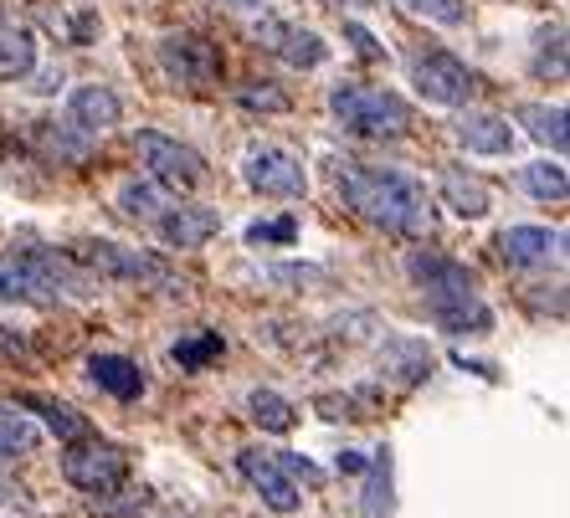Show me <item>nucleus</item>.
Listing matches in <instances>:
<instances>
[{
    "label": "nucleus",
    "mask_w": 570,
    "mask_h": 518,
    "mask_svg": "<svg viewBox=\"0 0 570 518\" xmlns=\"http://www.w3.org/2000/svg\"><path fill=\"white\" fill-rule=\"evenodd\" d=\"M334 180H340V196H345V206L360 221H371V227L391 231V237H422L426 231V190L412 175L345 160L334 170Z\"/></svg>",
    "instance_id": "1"
},
{
    "label": "nucleus",
    "mask_w": 570,
    "mask_h": 518,
    "mask_svg": "<svg viewBox=\"0 0 570 518\" xmlns=\"http://www.w3.org/2000/svg\"><path fill=\"white\" fill-rule=\"evenodd\" d=\"M416 282L426 292V313L442 323L448 333H489L493 329V308L483 303L478 292V278L468 272L458 257H442V252H412L406 262Z\"/></svg>",
    "instance_id": "2"
},
{
    "label": "nucleus",
    "mask_w": 570,
    "mask_h": 518,
    "mask_svg": "<svg viewBox=\"0 0 570 518\" xmlns=\"http://www.w3.org/2000/svg\"><path fill=\"white\" fill-rule=\"evenodd\" d=\"M88 292H94V278L67 252H52V247L0 252V303H72Z\"/></svg>",
    "instance_id": "3"
},
{
    "label": "nucleus",
    "mask_w": 570,
    "mask_h": 518,
    "mask_svg": "<svg viewBox=\"0 0 570 518\" xmlns=\"http://www.w3.org/2000/svg\"><path fill=\"white\" fill-rule=\"evenodd\" d=\"M330 113L340 119V129L360 133V139H401V133H412V103L391 93V88H371V82H334Z\"/></svg>",
    "instance_id": "4"
},
{
    "label": "nucleus",
    "mask_w": 570,
    "mask_h": 518,
    "mask_svg": "<svg viewBox=\"0 0 570 518\" xmlns=\"http://www.w3.org/2000/svg\"><path fill=\"white\" fill-rule=\"evenodd\" d=\"M62 478L88 498H114L129 482V457L104 437H78L62 452Z\"/></svg>",
    "instance_id": "5"
},
{
    "label": "nucleus",
    "mask_w": 570,
    "mask_h": 518,
    "mask_svg": "<svg viewBox=\"0 0 570 518\" xmlns=\"http://www.w3.org/2000/svg\"><path fill=\"white\" fill-rule=\"evenodd\" d=\"M159 72L175 88H216L226 72V57L200 31H170V37H159Z\"/></svg>",
    "instance_id": "6"
},
{
    "label": "nucleus",
    "mask_w": 570,
    "mask_h": 518,
    "mask_svg": "<svg viewBox=\"0 0 570 518\" xmlns=\"http://www.w3.org/2000/svg\"><path fill=\"white\" fill-rule=\"evenodd\" d=\"M67 257H72L88 278H108V282H170V267L159 262V257L139 252V247H119V241H78Z\"/></svg>",
    "instance_id": "7"
},
{
    "label": "nucleus",
    "mask_w": 570,
    "mask_h": 518,
    "mask_svg": "<svg viewBox=\"0 0 570 518\" xmlns=\"http://www.w3.org/2000/svg\"><path fill=\"white\" fill-rule=\"evenodd\" d=\"M242 180L267 200H304L308 196V170L304 160L283 145H253L242 155Z\"/></svg>",
    "instance_id": "8"
},
{
    "label": "nucleus",
    "mask_w": 570,
    "mask_h": 518,
    "mask_svg": "<svg viewBox=\"0 0 570 518\" xmlns=\"http://www.w3.org/2000/svg\"><path fill=\"white\" fill-rule=\"evenodd\" d=\"M134 149H139V165L155 175L159 186L180 190V196H186V190H200V186H206V160H200L190 145L170 139V133L145 129L139 139H134Z\"/></svg>",
    "instance_id": "9"
},
{
    "label": "nucleus",
    "mask_w": 570,
    "mask_h": 518,
    "mask_svg": "<svg viewBox=\"0 0 570 518\" xmlns=\"http://www.w3.org/2000/svg\"><path fill=\"white\" fill-rule=\"evenodd\" d=\"M412 88L438 108H463L468 98L478 93V72L452 52H426L422 62L412 67Z\"/></svg>",
    "instance_id": "10"
},
{
    "label": "nucleus",
    "mask_w": 570,
    "mask_h": 518,
    "mask_svg": "<svg viewBox=\"0 0 570 518\" xmlns=\"http://www.w3.org/2000/svg\"><path fill=\"white\" fill-rule=\"evenodd\" d=\"M237 472L253 482V492L273 514H298V508H304V488H298V478L278 462V452L247 447V452H237Z\"/></svg>",
    "instance_id": "11"
},
{
    "label": "nucleus",
    "mask_w": 570,
    "mask_h": 518,
    "mask_svg": "<svg viewBox=\"0 0 570 518\" xmlns=\"http://www.w3.org/2000/svg\"><path fill=\"white\" fill-rule=\"evenodd\" d=\"M253 41L263 52H273L278 62L288 67H324L330 62V47L318 41V31L308 27H293V21H278V16H263L253 27Z\"/></svg>",
    "instance_id": "12"
},
{
    "label": "nucleus",
    "mask_w": 570,
    "mask_h": 518,
    "mask_svg": "<svg viewBox=\"0 0 570 518\" xmlns=\"http://www.w3.org/2000/svg\"><path fill=\"white\" fill-rule=\"evenodd\" d=\"M119 119H124V103L114 88H104V82L72 88V98H67V108H62V123L78 133H108Z\"/></svg>",
    "instance_id": "13"
},
{
    "label": "nucleus",
    "mask_w": 570,
    "mask_h": 518,
    "mask_svg": "<svg viewBox=\"0 0 570 518\" xmlns=\"http://www.w3.org/2000/svg\"><path fill=\"white\" fill-rule=\"evenodd\" d=\"M499 257H504L509 267H550L566 257V231L509 227V231H499Z\"/></svg>",
    "instance_id": "14"
},
{
    "label": "nucleus",
    "mask_w": 570,
    "mask_h": 518,
    "mask_svg": "<svg viewBox=\"0 0 570 518\" xmlns=\"http://www.w3.org/2000/svg\"><path fill=\"white\" fill-rule=\"evenodd\" d=\"M155 231L165 247H180V252H196L222 231V216L206 211V206H175V211L155 216Z\"/></svg>",
    "instance_id": "15"
},
{
    "label": "nucleus",
    "mask_w": 570,
    "mask_h": 518,
    "mask_svg": "<svg viewBox=\"0 0 570 518\" xmlns=\"http://www.w3.org/2000/svg\"><path fill=\"white\" fill-rule=\"evenodd\" d=\"M452 133L468 155H509L514 149V123L504 113H463L452 123Z\"/></svg>",
    "instance_id": "16"
},
{
    "label": "nucleus",
    "mask_w": 570,
    "mask_h": 518,
    "mask_svg": "<svg viewBox=\"0 0 570 518\" xmlns=\"http://www.w3.org/2000/svg\"><path fill=\"white\" fill-rule=\"evenodd\" d=\"M381 370L396 380V386H422L432 375V349L422 339H385L381 349Z\"/></svg>",
    "instance_id": "17"
},
{
    "label": "nucleus",
    "mask_w": 570,
    "mask_h": 518,
    "mask_svg": "<svg viewBox=\"0 0 570 518\" xmlns=\"http://www.w3.org/2000/svg\"><path fill=\"white\" fill-rule=\"evenodd\" d=\"M88 380H94L98 390H108V396H119V400L145 396V370L124 355H94L88 359Z\"/></svg>",
    "instance_id": "18"
},
{
    "label": "nucleus",
    "mask_w": 570,
    "mask_h": 518,
    "mask_svg": "<svg viewBox=\"0 0 570 518\" xmlns=\"http://www.w3.org/2000/svg\"><path fill=\"white\" fill-rule=\"evenodd\" d=\"M31 67H37V37H31V27L0 16V78H27Z\"/></svg>",
    "instance_id": "19"
},
{
    "label": "nucleus",
    "mask_w": 570,
    "mask_h": 518,
    "mask_svg": "<svg viewBox=\"0 0 570 518\" xmlns=\"http://www.w3.org/2000/svg\"><path fill=\"white\" fill-rule=\"evenodd\" d=\"M442 200H448L458 216H473V221L478 216H489V206H493L489 186L468 170H442Z\"/></svg>",
    "instance_id": "20"
},
{
    "label": "nucleus",
    "mask_w": 570,
    "mask_h": 518,
    "mask_svg": "<svg viewBox=\"0 0 570 518\" xmlns=\"http://www.w3.org/2000/svg\"><path fill=\"white\" fill-rule=\"evenodd\" d=\"M514 119L524 123V129L540 139V145H550L556 149V160L566 155V145H570V133H566V108H550V103H519L514 108Z\"/></svg>",
    "instance_id": "21"
},
{
    "label": "nucleus",
    "mask_w": 570,
    "mask_h": 518,
    "mask_svg": "<svg viewBox=\"0 0 570 518\" xmlns=\"http://www.w3.org/2000/svg\"><path fill=\"white\" fill-rule=\"evenodd\" d=\"M37 441H41V426L31 421L27 411H16V406H0V462L37 452Z\"/></svg>",
    "instance_id": "22"
},
{
    "label": "nucleus",
    "mask_w": 570,
    "mask_h": 518,
    "mask_svg": "<svg viewBox=\"0 0 570 518\" xmlns=\"http://www.w3.org/2000/svg\"><path fill=\"white\" fill-rule=\"evenodd\" d=\"M21 406H27V411H37L41 421L52 426V431H57L62 441L88 437V421H82V416L72 411V406H62V400H52V396H21Z\"/></svg>",
    "instance_id": "23"
},
{
    "label": "nucleus",
    "mask_w": 570,
    "mask_h": 518,
    "mask_svg": "<svg viewBox=\"0 0 570 518\" xmlns=\"http://www.w3.org/2000/svg\"><path fill=\"white\" fill-rule=\"evenodd\" d=\"M247 416H253L263 431H278V437L293 431V421H298V411H293L278 390H253V396H247Z\"/></svg>",
    "instance_id": "24"
},
{
    "label": "nucleus",
    "mask_w": 570,
    "mask_h": 518,
    "mask_svg": "<svg viewBox=\"0 0 570 518\" xmlns=\"http://www.w3.org/2000/svg\"><path fill=\"white\" fill-rule=\"evenodd\" d=\"M159 206H165V196H159L155 180H124L119 186V211L134 216V221H149V227H155Z\"/></svg>",
    "instance_id": "25"
},
{
    "label": "nucleus",
    "mask_w": 570,
    "mask_h": 518,
    "mask_svg": "<svg viewBox=\"0 0 570 518\" xmlns=\"http://www.w3.org/2000/svg\"><path fill=\"white\" fill-rule=\"evenodd\" d=\"M406 16L432 21V27H463L468 21V0H396Z\"/></svg>",
    "instance_id": "26"
},
{
    "label": "nucleus",
    "mask_w": 570,
    "mask_h": 518,
    "mask_svg": "<svg viewBox=\"0 0 570 518\" xmlns=\"http://www.w3.org/2000/svg\"><path fill=\"white\" fill-rule=\"evenodd\" d=\"M524 190L530 196H540V200H566V190H570V180H566V165H550V160H540V165H524Z\"/></svg>",
    "instance_id": "27"
},
{
    "label": "nucleus",
    "mask_w": 570,
    "mask_h": 518,
    "mask_svg": "<svg viewBox=\"0 0 570 518\" xmlns=\"http://www.w3.org/2000/svg\"><path fill=\"white\" fill-rule=\"evenodd\" d=\"M391 514V452L371 457V482H365V518Z\"/></svg>",
    "instance_id": "28"
},
{
    "label": "nucleus",
    "mask_w": 570,
    "mask_h": 518,
    "mask_svg": "<svg viewBox=\"0 0 570 518\" xmlns=\"http://www.w3.org/2000/svg\"><path fill=\"white\" fill-rule=\"evenodd\" d=\"M180 370H206L212 359H222V333H196V339H180L170 349Z\"/></svg>",
    "instance_id": "29"
},
{
    "label": "nucleus",
    "mask_w": 570,
    "mask_h": 518,
    "mask_svg": "<svg viewBox=\"0 0 570 518\" xmlns=\"http://www.w3.org/2000/svg\"><path fill=\"white\" fill-rule=\"evenodd\" d=\"M237 103L242 108H263V113H283V108H288V93H278V88H273V82H247V88H242L237 93Z\"/></svg>",
    "instance_id": "30"
},
{
    "label": "nucleus",
    "mask_w": 570,
    "mask_h": 518,
    "mask_svg": "<svg viewBox=\"0 0 570 518\" xmlns=\"http://www.w3.org/2000/svg\"><path fill=\"white\" fill-rule=\"evenodd\" d=\"M556 62V72H566V31L560 27H544L540 31V72Z\"/></svg>",
    "instance_id": "31"
},
{
    "label": "nucleus",
    "mask_w": 570,
    "mask_h": 518,
    "mask_svg": "<svg viewBox=\"0 0 570 518\" xmlns=\"http://www.w3.org/2000/svg\"><path fill=\"white\" fill-rule=\"evenodd\" d=\"M345 37H350V47H355V52L365 57V62H381V57H385V47H381V41H375L365 27H360V21H350V27H345Z\"/></svg>",
    "instance_id": "32"
},
{
    "label": "nucleus",
    "mask_w": 570,
    "mask_h": 518,
    "mask_svg": "<svg viewBox=\"0 0 570 518\" xmlns=\"http://www.w3.org/2000/svg\"><path fill=\"white\" fill-rule=\"evenodd\" d=\"M298 237V227H293L288 216L283 221H267V227H253V241H293Z\"/></svg>",
    "instance_id": "33"
},
{
    "label": "nucleus",
    "mask_w": 570,
    "mask_h": 518,
    "mask_svg": "<svg viewBox=\"0 0 570 518\" xmlns=\"http://www.w3.org/2000/svg\"><path fill=\"white\" fill-rule=\"evenodd\" d=\"M232 11H242V16H257V11H267V0H226Z\"/></svg>",
    "instance_id": "34"
},
{
    "label": "nucleus",
    "mask_w": 570,
    "mask_h": 518,
    "mask_svg": "<svg viewBox=\"0 0 570 518\" xmlns=\"http://www.w3.org/2000/svg\"><path fill=\"white\" fill-rule=\"evenodd\" d=\"M360 467H371L365 457H355V452H340V472H360Z\"/></svg>",
    "instance_id": "35"
},
{
    "label": "nucleus",
    "mask_w": 570,
    "mask_h": 518,
    "mask_svg": "<svg viewBox=\"0 0 570 518\" xmlns=\"http://www.w3.org/2000/svg\"><path fill=\"white\" fill-rule=\"evenodd\" d=\"M330 6H350V11H365L371 0H330Z\"/></svg>",
    "instance_id": "36"
},
{
    "label": "nucleus",
    "mask_w": 570,
    "mask_h": 518,
    "mask_svg": "<svg viewBox=\"0 0 570 518\" xmlns=\"http://www.w3.org/2000/svg\"><path fill=\"white\" fill-rule=\"evenodd\" d=\"M0 504H6V482H0Z\"/></svg>",
    "instance_id": "37"
}]
</instances>
